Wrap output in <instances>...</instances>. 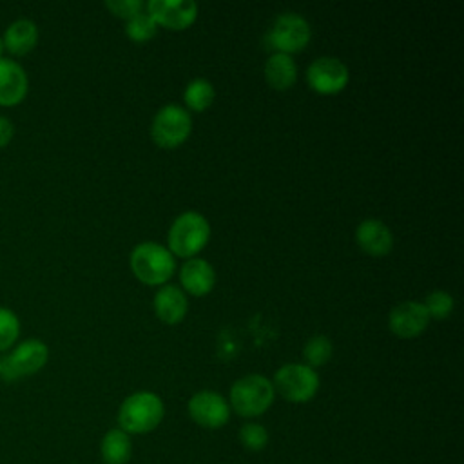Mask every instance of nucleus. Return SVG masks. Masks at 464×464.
<instances>
[{
	"label": "nucleus",
	"mask_w": 464,
	"mask_h": 464,
	"mask_svg": "<svg viewBox=\"0 0 464 464\" xmlns=\"http://www.w3.org/2000/svg\"><path fill=\"white\" fill-rule=\"evenodd\" d=\"M179 281L188 294L205 295L216 283V272L208 261L201 257H188L179 270Z\"/></svg>",
	"instance_id": "2eb2a0df"
},
{
	"label": "nucleus",
	"mask_w": 464,
	"mask_h": 464,
	"mask_svg": "<svg viewBox=\"0 0 464 464\" xmlns=\"http://www.w3.org/2000/svg\"><path fill=\"white\" fill-rule=\"evenodd\" d=\"M188 415L203 428L218 430L227 424L230 417L228 402L212 390L198 392L188 401Z\"/></svg>",
	"instance_id": "9d476101"
},
{
	"label": "nucleus",
	"mask_w": 464,
	"mask_h": 464,
	"mask_svg": "<svg viewBox=\"0 0 464 464\" xmlns=\"http://www.w3.org/2000/svg\"><path fill=\"white\" fill-rule=\"evenodd\" d=\"M192 130V120L187 109L169 103L161 107L150 125V136L152 140L165 149H172L181 145Z\"/></svg>",
	"instance_id": "0eeeda50"
},
{
	"label": "nucleus",
	"mask_w": 464,
	"mask_h": 464,
	"mask_svg": "<svg viewBox=\"0 0 464 464\" xmlns=\"http://www.w3.org/2000/svg\"><path fill=\"white\" fill-rule=\"evenodd\" d=\"M163 401L152 392H136L129 395L118 411L120 430L125 433H149L156 430L163 419Z\"/></svg>",
	"instance_id": "f257e3e1"
},
{
	"label": "nucleus",
	"mask_w": 464,
	"mask_h": 464,
	"mask_svg": "<svg viewBox=\"0 0 464 464\" xmlns=\"http://www.w3.org/2000/svg\"><path fill=\"white\" fill-rule=\"evenodd\" d=\"M105 5L118 16L129 20L132 18L136 13H140L143 9V4L140 0H107Z\"/></svg>",
	"instance_id": "a878e982"
},
{
	"label": "nucleus",
	"mask_w": 464,
	"mask_h": 464,
	"mask_svg": "<svg viewBox=\"0 0 464 464\" xmlns=\"http://www.w3.org/2000/svg\"><path fill=\"white\" fill-rule=\"evenodd\" d=\"M20 334V323L14 312L0 306V352L11 348Z\"/></svg>",
	"instance_id": "393cba45"
},
{
	"label": "nucleus",
	"mask_w": 464,
	"mask_h": 464,
	"mask_svg": "<svg viewBox=\"0 0 464 464\" xmlns=\"http://www.w3.org/2000/svg\"><path fill=\"white\" fill-rule=\"evenodd\" d=\"M312 29L310 24L297 13H283L276 18L270 33L268 42L277 53H295L306 47L310 42Z\"/></svg>",
	"instance_id": "6e6552de"
},
{
	"label": "nucleus",
	"mask_w": 464,
	"mask_h": 464,
	"mask_svg": "<svg viewBox=\"0 0 464 464\" xmlns=\"http://www.w3.org/2000/svg\"><path fill=\"white\" fill-rule=\"evenodd\" d=\"M210 237V225L207 218L196 210L179 214L169 228V250L172 256L190 257L198 254Z\"/></svg>",
	"instance_id": "f03ea898"
},
{
	"label": "nucleus",
	"mask_w": 464,
	"mask_h": 464,
	"mask_svg": "<svg viewBox=\"0 0 464 464\" xmlns=\"http://www.w3.org/2000/svg\"><path fill=\"white\" fill-rule=\"evenodd\" d=\"M355 241L364 252L372 256H384L393 246V236L388 225L373 218H368L357 225Z\"/></svg>",
	"instance_id": "4468645a"
},
{
	"label": "nucleus",
	"mask_w": 464,
	"mask_h": 464,
	"mask_svg": "<svg viewBox=\"0 0 464 464\" xmlns=\"http://www.w3.org/2000/svg\"><path fill=\"white\" fill-rule=\"evenodd\" d=\"M239 442L250 451H261L268 444V431L257 422H246L239 428Z\"/></svg>",
	"instance_id": "5701e85b"
},
{
	"label": "nucleus",
	"mask_w": 464,
	"mask_h": 464,
	"mask_svg": "<svg viewBox=\"0 0 464 464\" xmlns=\"http://www.w3.org/2000/svg\"><path fill=\"white\" fill-rule=\"evenodd\" d=\"M187 295L176 285H165L154 294V312L167 324L179 323L187 314Z\"/></svg>",
	"instance_id": "dca6fc26"
},
{
	"label": "nucleus",
	"mask_w": 464,
	"mask_h": 464,
	"mask_svg": "<svg viewBox=\"0 0 464 464\" xmlns=\"http://www.w3.org/2000/svg\"><path fill=\"white\" fill-rule=\"evenodd\" d=\"M4 42H2V36H0V60H2V54H4Z\"/></svg>",
	"instance_id": "cd10ccee"
},
{
	"label": "nucleus",
	"mask_w": 464,
	"mask_h": 464,
	"mask_svg": "<svg viewBox=\"0 0 464 464\" xmlns=\"http://www.w3.org/2000/svg\"><path fill=\"white\" fill-rule=\"evenodd\" d=\"M27 74L14 60H0V105L13 107L27 94Z\"/></svg>",
	"instance_id": "ddd939ff"
},
{
	"label": "nucleus",
	"mask_w": 464,
	"mask_h": 464,
	"mask_svg": "<svg viewBox=\"0 0 464 464\" xmlns=\"http://www.w3.org/2000/svg\"><path fill=\"white\" fill-rule=\"evenodd\" d=\"M49 359V348L38 339H27L14 346L4 359H0L2 379L7 382L20 381L40 372Z\"/></svg>",
	"instance_id": "39448f33"
},
{
	"label": "nucleus",
	"mask_w": 464,
	"mask_h": 464,
	"mask_svg": "<svg viewBox=\"0 0 464 464\" xmlns=\"http://www.w3.org/2000/svg\"><path fill=\"white\" fill-rule=\"evenodd\" d=\"M274 393V384L265 375L250 373L232 384L230 404L241 417H257L270 408Z\"/></svg>",
	"instance_id": "20e7f679"
},
{
	"label": "nucleus",
	"mask_w": 464,
	"mask_h": 464,
	"mask_svg": "<svg viewBox=\"0 0 464 464\" xmlns=\"http://www.w3.org/2000/svg\"><path fill=\"white\" fill-rule=\"evenodd\" d=\"M430 323V315L422 303L402 301L395 304L388 315V326L392 334L402 339H411L420 335Z\"/></svg>",
	"instance_id": "f8f14e48"
},
{
	"label": "nucleus",
	"mask_w": 464,
	"mask_h": 464,
	"mask_svg": "<svg viewBox=\"0 0 464 464\" xmlns=\"http://www.w3.org/2000/svg\"><path fill=\"white\" fill-rule=\"evenodd\" d=\"M13 134H14V127L11 120H7L5 116H0V149L11 141Z\"/></svg>",
	"instance_id": "bb28decb"
},
{
	"label": "nucleus",
	"mask_w": 464,
	"mask_h": 464,
	"mask_svg": "<svg viewBox=\"0 0 464 464\" xmlns=\"http://www.w3.org/2000/svg\"><path fill=\"white\" fill-rule=\"evenodd\" d=\"M214 85L207 78H194L183 91L185 103L194 111H203L214 102Z\"/></svg>",
	"instance_id": "aec40b11"
},
{
	"label": "nucleus",
	"mask_w": 464,
	"mask_h": 464,
	"mask_svg": "<svg viewBox=\"0 0 464 464\" xmlns=\"http://www.w3.org/2000/svg\"><path fill=\"white\" fill-rule=\"evenodd\" d=\"M145 11L158 25L179 31L196 20L198 4L194 0H150Z\"/></svg>",
	"instance_id": "9b49d317"
},
{
	"label": "nucleus",
	"mask_w": 464,
	"mask_h": 464,
	"mask_svg": "<svg viewBox=\"0 0 464 464\" xmlns=\"http://www.w3.org/2000/svg\"><path fill=\"white\" fill-rule=\"evenodd\" d=\"M265 78L270 87L277 91H285L295 83L297 65L290 54L274 53L268 56L265 63Z\"/></svg>",
	"instance_id": "a211bd4d"
},
{
	"label": "nucleus",
	"mask_w": 464,
	"mask_h": 464,
	"mask_svg": "<svg viewBox=\"0 0 464 464\" xmlns=\"http://www.w3.org/2000/svg\"><path fill=\"white\" fill-rule=\"evenodd\" d=\"M100 451L105 464H127L132 453L129 433L120 428L109 430L100 442Z\"/></svg>",
	"instance_id": "6ab92c4d"
},
{
	"label": "nucleus",
	"mask_w": 464,
	"mask_h": 464,
	"mask_svg": "<svg viewBox=\"0 0 464 464\" xmlns=\"http://www.w3.org/2000/svg\"><path fill=\"white\" fill-rule=\"evenodd\" d=\"M158 24L152 20V16L141 9L125 24V34L134 42H145L156 34Z\"/></svg>",
	"instance_id": "412c9836"
},
{
	"label": "nucleus",
	"mask_w": 464,
	"mask_h": 464,
	"mask_svg": "<svg viewBox=\"0 0 464 464\" xmlns=\"http://www.w3.org/2000/svg\"><path fill=\"white\" fill-rule=\"evenodd\" d=\"M274 390L290 402H306L319 390V377L314 368L299 362L283 364L274 375Z\"/></svg>",
	"instance_id": "423d86ee"
},
{
	"label": "nucleus",
	"mask_w": 464,
	"mask_h": 464,
	"mask_svg": "<svg viewBox=\"0 0 464 464\" xmlns=\"http://www.w3.org/2000/svg\"><path fill=\"white\" fill-rule=\"evenodd\" d=\"M422 304H424L430 319L431 317L446 319L453 310V297L444 290H433L431 294L426 295Z\"/></svg>",
	"instance_id": "b1692460"
},
{
	"label": "nucleus",
	"mask_w": 464,
	"mask_h": 464,
	"mask_svg": "<svg viewBox=\"0 0 464 464\" xmlns=\"http://www.w3.org/2000/svg\"><path fill=\"white\" fill-rule=\"evenodd\" d=\"M130 268L141 283L161 285L174 274V256L156 241H143L130 252Z\"/></svg>",
	"instance_id": "7ed1b4c3"
},
{
	"label": "nucleus",
	"mask_w": 464,
	"mask_h": 464,
	"mask_svg": "<svg viewBox=\"0 0 464 464\" xmlns=\"http://www.w3.org/2000/svg\"><path fill=\"white\" fill-rule=\"evenodd\" d=\"M334 346L328 337L324 335H314L306 341L303 348V357L308 362L306 366H323L330 357H332Z\"/></svg>",
	"instance_id": "4be33fe9"
},
{
	"label": "nucleus",
	"mask_w": 464,
	"mask_h": 464,
	"mask_svg": "<svg viewBox=\"0 0 464 464\" xmlns=\"http://www.w3.org/2000/svg\"><path fill=\"white\" fill-rule=\"evenodd\" d=\"M348 78V67L334 56L315 58L306 69V82L319 94H335L343 91Z\"/></svg>",
	"instance_id": "1a4fd4ad"
},
{
	"label": "nucleus",
	"mask_w": 464,
	"mask_h": 464,
	"mask_svg": "<svg viewBox=\"0 0 464 464\" xmlns=\"http://www.w3.org/2000/svg\"><path fill=\"white\" fill-rule=\"evenodd\" d=\"M0 379H2V372H0Z\"/></svg>",
	"instance_id": "c85d7f7f"
},
{
	"label": "nucleus",
	"mask_w": 464,
	"mask_h": 464,
	"mask_svg": "<svg viewBox=\"0 0 464 464\" xmlns=\"http://www.w3.org/2000/svg\"><path fill=\"white\" fill-rule=\"evenodd\" d=\"M2 42H4V49H7L11 54H25L38 42V27L34 25V22L27 18L14 20L5 29Z\"/></svg>",
	"instance_id": "f3484780"
}]
</instances>
